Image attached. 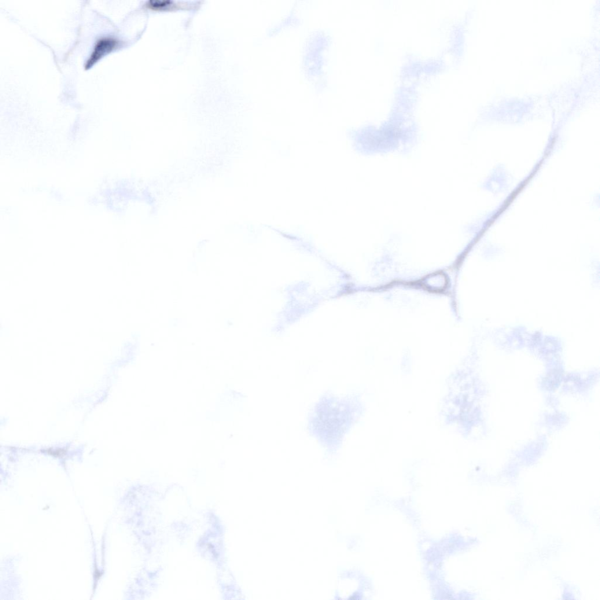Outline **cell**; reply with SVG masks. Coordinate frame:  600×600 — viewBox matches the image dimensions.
<instances>
[{
    "instance_id": "7a4b0ae2",
    "label": "cell",
    "mask_w": 600,
    "mask_h": 600,
    "mask_svg": "<svg viewBox=\"0 0 600 600\" xmlns=\"http://www.w3.org/2000/svg\"><path fill=\"white\" fill-rule=\"evenodd\" d=\"M148 5L152 9H155L172 8L175 6V5L170 1H150L148 3Z\"/></svg>"
},
{
    "instance_id": "6da1fadb",
    "label": "cell",
    "mask_w": 600,
    "mask_h": 600,
    "mask_svg": "<svg viewBox=\"0 0 600 600\" xmlns=\"http://www.w3.org/2000/svg\"><path fill=\"white\" fill-rule=\"evenodd\" d=\"M120 42L116 38L112 36H104L99 38L94 48V50L90 56L87 60L84 68L87 69L93 65L99 59L112 51L116 49L119 45Z\"/></svg>"
}]
</instances>
